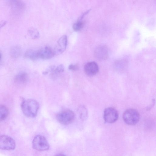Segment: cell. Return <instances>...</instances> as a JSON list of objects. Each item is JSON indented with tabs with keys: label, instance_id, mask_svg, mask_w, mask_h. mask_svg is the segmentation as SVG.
Returning a JSON list of instances; mask_svg holds the SVG:
<instances>
[{
	"label": "cell",
	"instance_id": "cell-14",
	"mask_svg": "<svg viewBox=\"0 0 156 156\" xmlns=\"http://www.w3.org/2000/svg\"><path fill=\"white\" fill-rule=\"evenodd\" d=\"M9 113V111L7 107L3 105H0V121L6 119Z\"/></svg>",
	"mask_w": 156,
	"mask_h": 156
},
{
	"label": "cell",
	"instance_id": "cell-5",
	"mask_svg": "<svg viewBox=\"0 0 156 156\" xmlns=\"http://www.w3.org/2000/svg\"><path fill=\"white\" fill-rule=\"evenodd\" d=\"M16 146L15 141L12 137L6 135H0V149L13 150Z\"/></svg>",
	"mask_w": 156,
	"mask_h": 156
},
{
	"label": "cell",
	"instance_id": "cell-6",
	"mask_svg": "<svg viewBox=\"0 0 156 156\" xmlns=\"http://www.w3.org/2000/svg\"><path fill=\"white\" fill-rule=\"evenodd\" d=\"M119 114L117 111L112 107H108L105 109L104 113L105 121L108 123H113L118 119Z\"/></svg>",
	"mask_w": 156,
	"mask_h": 156
},
{
	"label": "cell",
	"instance_id": "cell-3",
	"mask_svg": "<svg viewBox=\"0 0 156 156\" xmlns=\"http://www.w3.org/2000/svg\"><path fill=\"white\" fill-rule=\"evenodd\" d=\"M140 115L136 110L130 108L126 110L124 113L123 118L124 121L129 125H134L139 121Z\"/></svg>",
	"mask_w": 156,
	"mask_h": 156
},
{
	"label": "cell",
	"instance_id": "cell-11",
	"mask_svg": "<svg viewBox=\"0 0 156 156\" xmlns=\"http://www.w3.org/2000/svg\"><path fill=\"white\" fill-rule=\"evenodd\" d=\"M29 76L25 73H22L18 74L16 76L15 82L18 84H24L28 81Z\"/></svg>",
	"mask_w": 156,
	"mask_h": 156
},
{
	"label": "cell",
	"instance_id": "cell-1",
	"mask_svg": "<svg viewBox=\"0 0 156 156\" xmlns=\"http://www.w3.org/2000/svg\"><path fill=\"white\" fill-rule=\"evenodd\" d=\"M21 107L25 115L29 117L34 118L37 115L39 104L35 100L28 99L23 101Z\"/></svg>",
	"mask_w": 156,
	"mask_h": 156
},
{
	"label": "cell",
	"instance_id": "cell-15",
	"mask_svg": "<svg viewBox=\"0 0 156 156\" xmlns=\"http://www.w3.org/2000/svg\"><path fill=\"white\" fill-rule=\"evenodd\" d=\"M28 33L31 38L33 39H37L40 37V34L38 30L34 28H30Z\"/></svg>",
	"mask_w": 156,
	"mask_h": 156
},
{
	"label": "cell",
	"instance_id": "cell-19",
	"mask_svg": "<svg viewBox=\"0 0 156 156\" xmlns=\"http://www.w3.org/2000/svg\"><path fill=\"white\" fill-rule=\"evenodd\" d=\"M55 156H66L63 154H58L56 155Z\"/></svg>",
	"mask_w": 156,
	"mask_h": 156
},
{
	"label": "cell",
	"instance_id": "cell-7",
	"mask_svg": "<svg viewBox=\"0 0 156 156\" xmlns=\"http://www.w3.org/2000/svg\"><path fill=\"white\" fill-rule=\"evenodd\" d=\"M67 43V36L64 35L58 40L53 51L55 55H58L62 53L66 50Z\"/></svg>",
	"mask_w": 156,
	"mask_h": 156
},
{
	"label": "cell",
	"instance_id": "cell-13",
	"mask_svg": "<svg viewBox=\"0 0 156 156\" xmlns=\"http://www.w3.org/2000/svg\"><path fill=\"white\" fill-rule=\"evenodd\" d=\"M25 56L32 60H35L38 59L37 50L30 49L27 51L25 53Z\"/></svg>",
	"mask_w": 156,
	"mask_h": 156
},
{
	"label": "cell",
	"instance_id": "cell-20",
	"mask_svg": "<svg viewBox=\"0 0 156 156\" xmlns=\"http://www.w3.org/2000/svg\"><path fill=\"white\" fill-rule=\"evenodd\" d=\"M1 53L0 52V60L1 59Z\"/></svg>",
	"mask_w": 156,
	"mask_h": 156
},
{
	"label": "cell",
	"instance_id": "cell-17",
	"mask_svg": "<svg viewBox=\"0 0 156 156\" xmlns=\"http://www.w3.org/2000/svg\"><path fill=\"white\" fill-rule=\"evenodd\" d=\"M64 66L61 64L58 66L56 68H55L54 71V73H59L62 72L64 71Z\"/></svg>",
	"mask_w": 156,
	"mask_h": 156
},
{
	"label": "cell",
	"instance_id": "cell-10",
	"mask_svg": "<svg viewBox=\"0 0 156 156\" xmlns=\"http://www.w3.org/2000/svg\"><path fill=\"white\" fill-rule=\"evenodd\" d=\"M108 54V49L105 46H99L94 51L95 57L99 60H104L107 59Z\"/></svg>",
	"mask_w": 156,
	"mask_h": 156
},
{
	"label": "cell",
	"instance_id": "cell-16",
	"mask_svg": "<svg viewBox=\"0 0 156 156\" xmlns=\"http://www.w3.org/2000/svg\"><path fill=\"white\" fill-rule=\"evenodd\" d=\"M84 23L82 20H78L73 25V30L75 31L80 30L83 27Z\"/></svg>",
	"mask_w": 156,
	"mask_h": 156
},
{
	"label": "cell",
	"instance_id": "cell-8",
	"mask_svg": "<svg viewBox=\"0 0 156 156\" xmlns=\"http://www.w3.org/2000/svg\"><path fill=\"white\" fill-rule=\"evenodd\" d=\"M84 70L85 74L87 76H92L96 75L98 72V66L95 62H89L85 65Z\"/></svg>",
	"mask_w": 156,
	"mask_h": 156
},
{
	"label": "cell",
	"instance_id": "cell-18",
	"mask_svg": "<svg viewBox=\"0 0 156 156\" xmlns=\"http://www.w3.org/2000/svg\"><path fill=\"white\" fill-rule=\"evenodd\" d=\"M68 68L70 70L76 71L79 69V66L77 64H71L69 66Z\"/></svg>",
	"mask_w": 156,
	"mask_h": 156
},
{
	"label": "cell",
	"instance_id": "cell-12",
	"mask_svg": "<svg viewBox=\"0 0 156 156\" xmlns=\"http://www.w3.org/2000/svg\"><path fill=\"white\" fill-rule=\"evenodd\" d=\"M77 112L80 117L82 120L86 119L88 116L87 109L83 105L79 106L77 108Z\"/></svg>",
	"mask_w": 156,
	"mask_h": 156
},
{
	"label": "cell",
	"instance_id": "cell-9",
	"mask_svg": "<svg viewBox=\"0 0 156 156\" xmlns=\"http://www.w3.org/2000/svg\"><path fill=\"white\" fill-rule=\"evenodd\" d=\"M37 55L38 58L43 59L51 58L55 55L53 50L47 46L37 50Z\"/></svg>",
	"mask_w": 156,
	"mask_h": 156
},
{
	"label": "cell",
	"instance_id": "cell-2",
	"mask_svg": "<svg viewBox=\"0 0 156 156\" xmlns=\"http://www.w3.org/2000/svg\"><path fill=\"white\" fill-rule=\"evenodd\" d=\"M75 118V114L72 110L69 109L63 110L59 112L56 115V118L60 123L65 125L72 122Z\"/></svg>",
	"mask_w": 156,
	"mask_h": 156
},
{
	"label": "cell",
	"instance_id": "cell-4",
	"mask_svg": "<svg viewBox=\"0 0 156 156\" xmlns=\"http://www.w3.org/2000/svg\"><path fill=\"white\" fill-rule=\"evenodd\" d=\"M33 148L38 151L48 150L50 147L47 140L44 136L41 135L35 136L32 141Z\"/></svg>",
	"mask_w": 156,
	"mask_h": 156
}]
</instances>
